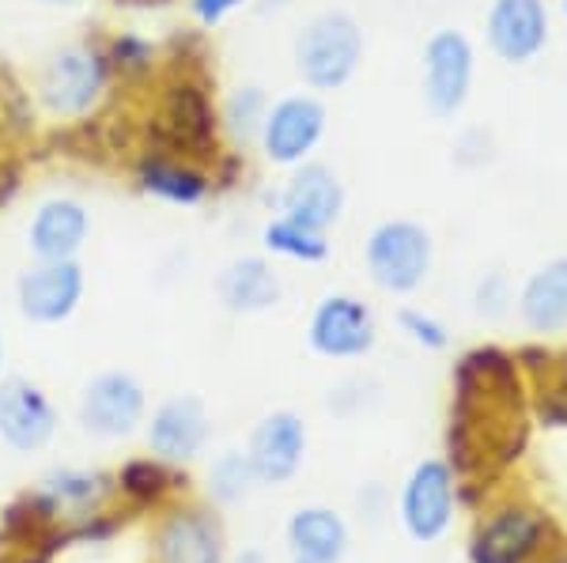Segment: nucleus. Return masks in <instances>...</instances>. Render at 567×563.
Instances as JSON below:
<instances>
[{"mask_svg": "<svg viewBox=\"0 0 567 563\" xmlns=\"http://www.w3.org/2000/svg\"><path fill=\"white\" fill-rule=\"evenodd\" d=\"M261 247L269 258H284V261H296V265H322L329 258V234L315 231V227L291 220V216H269L261 227Z\"/></svg>", "mask_w": 567, "mask_h": 563, "instance_id": "obj_24", "label": "nucleus"}, {"mask_svg": "<svg viewBox=\"0 0 567 563\" xmlns=\"http://www.w3.org/2000/svg\"><path fill=\"white\" fill-rule=\"evenodd\" d=\"M545 538L542 514L526 511V507H507L492 519L473 541L470 556L473 563H526L537 552Z\"/></svg>", "mask_w": 567, "mask_h": 563, "instance_id": "obj_20", "label": "nucleus"}, {"mask_svg": "<svg viewBox=\"0 0 567 563\" xmlns=\"http://www.w3.org/2000/svg\"><path fill=\"white\" fill-rule=\"evenodd\" d=\"M110 72L122 87H148L163 72V50L141 31H114L103 39Z\"/></svg>", "mask_w": 567, "mask_h": 563, "instance_id": "obj_23", "label": "nucleus"}, {"mask_svg": "<svg viewBox=\"0 0 567 563\" xmlns=\"http://www.w3.org/2000/svg\"><path fill=\"white\" fill-rule=\"evenodd\" d=\"M136 148L175 152L216 167L224 159V129H219V103L208 91L205 72L189 65H171L155 76L148 111L136 125Z\"/></svg>", "mask_w": 567, "mask_h": 563, "instance_id": "obj_1", "label": "nucleus"}, {"mask_svg": "<svg viewBox=\"0 0 567 563\" xmlns=\"http://www.w3.org/2000/svg\"><path fill=\"white\" fill-rule=\"evenodd\" d=\"M435 269V234L413 216L379 220L363 239V272L379 292L413 295Z\"/></svg>", "mask_w": 567, "mask_h": 563, "instance_id": "obj_4", "label": "nucleus"}, {"mask_svg": "<svg viewBox=\"0 0 567 563\" xmlns=\"http://www.w3.org/2000/svg\"><path fill=\"white\" fill-rule=\"evenodd\" d=\"M87 272L76 261H31L16 277V306L34 325H61L80 311Z\"/></svg>", "mask_w": 567, "mask_h": 563, "instance_id": "obj_9", "label": "nucleus"}, {"mask_svg": "<svg viewBox=\"0 0 567 563\" xmlns=\"http://www.w3.org/2000/svg\"><path fill=\"white\" fill-rule=\"evenodd\" d=\"M553 23L545 0H492L484 12V45L503 65H529L545 53Z\"/></svg>", "mask_w": 567, "mask_h": 563, "instance_id": "obj_10", "label": "nucleus"}, {"mask_svg": "<svg viewBox=\"0 0 567 563\" xmlns=\"http://www.w3.org/2000/svg\"><path fill=\"white\" fill-rule=\"evenodd\" d=\"M560 8H564V15H567V0H560Z\"/></svg>", "mask_w": 567, "mask_h": 563, "instance_id": "obj_32", "label": "nucleus"}, {"mask_svg": "<svg viewBox=\"0 0 567 563\" xmlns=\"http://www.w3.org/2000/svg\"><path fill=\"white\" fill-rule=\"evenodd\" d=\"M80 424L99 439H125L144 424L148 397L130 371H103L80 394Z\"/></svg>", "mask_w": 567, "mask_h": 563, "instance_id": "obj_11", "label": "nucleus"}, {"mask_svg": "<svg viewBox=\"0 0 567 563\" xmlns=\"http://www.w3.org/2000/svg\"><path fill=\"white\" fill-rule=\"evenodd\" d=\"M307 453V424L291 408H277V413L261 416L246 442V461H250L254 477L261 484H284L299 473Z\"/></svg>", "mask_w": 567, "mask_h": 563, "instance_id": "obj_15", "label": "nucleus"}, {"mask_svg": "<svg viewBox=\"0 0 567 563\" xmlns=\"http://www.w3.org/2000/svg\"><path fill=\"white\" fill-rule=\"evenodd\" d=\"M216 295L224 311L231 314H261L272 311L284 295L280 269L272 265L265 253H243V258L227 261L216 277Z\"/></svg>", "mask_w": 567, "mask_h": 563, "instance_id": "obj_19", "label": "nucleus"}, {"mask_svg": "<svg viewBox=\"0 0 567 563\" xmlns=\"http://www.w3.org/2000/svg\"><path fill=\"white\" fill-rule=\"evenodd\" d=\"M344 208H349V189H344L341 175L322 159H310L303 167L288 170V181L277 194V212L326 234L344 220Z\"/></svg>", "mask_w": 567, "mask_h": 563, "instance_id": "obj_13", "label": "nucleus"}, {"mask_svg": "<svg viewBox=\"0 0 567 563\" xmlns=\"http://www.w3.org/2000/svg\"><path fill=\"white\" fill-rule=\"evenodd\" d=\"M454 519V473L446 461L424 458L409 473L401 488V522H405L409 538L432 544L451 530Z\"/></svg>", "mask_w": 567, "mask_h": 563, "instance_id": "obj_14", "label": "nucleus"}, {"mask_svg": "<svg viewBox=\"0 0 567 563\" xmlns=\"http://www.w3.org/2000/svg\"><path fill=\"white\" fill-rule=\"evenodd\" d=\"M329 133V106L315 91H288L272 98L258 133V156L277 170H296L315 159Z\"/></svg>", "mask_w": 567, "mask_h": 563, "instance_id": "obj_6", "label": "nucleus"}, {"mask_svg": "<svg viewBox=\"0 0 567 563\" xmlns=\"http://www.w3.org/2000/svg\"><path fill=\"white\" fill-rule=\"evenodd\" d=\"M515 311L529 333H564L567 330V253L542 261L515 292Z\"/></svg>", "mask_w": 567, "mask_h": 563, "instance_id": "obj_18", "label": "nucleus"}, {"mask_svg": "<svg viewBox=\"0 0 567 563\" xmlns=\"http://www.w3.org/2000/svg\"><path fill=\"white\" fill-rule=\"evenodd\" d=\"M208 442V408L197 394H175L155 405L148 420V447L163 461H189Z\"/></svg>", "mask_w": 567, "mask_h": 563, "instance_id": "obj_17", "label": "nucleus"}, {"mask_svg": "<svg viewBox=\"0 0 567 563\" xmlns=\"http://www.w3.org/2000/svg\"><path fill=\"white\" fill-rule=\"evenodd\" d=\"M269 103L272 98L261 84H239L227 91L224 103H219V129H224V140L235 144V148H254Z\"/></svg>", "mask_w": 567, "mask_h": 563, "instance_id": "obj_25", "label": "nucleus"}, {"mask_svg": "<svg viewBox=\"0 0 567 563\" xmlns=\"http://www.w3.org/2000/svg\"><path fill=\"white\" fill-rule=\"evenodd\" d=\"M58 431V408L31 378H0V439L12 450H42Z\"/></svg>", "mask_w": 567, "mask_h": 563, "instance_id": "obj_16", "label": "nucleus"}, {"mask_svg": "<svg viewBox=\"0 0 567 563\" xmlns=\"http://www.w3.org/2000/svg\"><path fill=\"white\" fill-rule=\"evenodd\" d=\"M91 239V212L80 197L50 194L31 208L23 242L31 261H76Z\"/></svg>", "mask_w": 567, "mask_h": 563, "instance_id": "obj_12", "label": "nucleus"}, {"mask_svg": "<svg viewBox=\"0 0 567 563\" xmlns=\"http://www.w3.org/2000/svg\"><path fill=\"white\" fill-rule=\"evenodd\" d=\"M250 4L254 0H186V12L197 27L216 31V27H224L231 15H239L243 8H250Z\"/></svg>", "mask_w": 567, "mask_h": 563, "instance_id": "obj_29", "label": "nucleus"}, {"mask_svg": "<svg viewBox=\"0 0 567 563\" xmlns=\"http://www.w3.org/2000/svg\"><path fill=\"white\" fill-rule=\"evenodd\" d=\"M511 306H515L511 277L503 269H488L477 284H473V311H477L484 322H499V317L511 314Z\"/></svg>", "mask_w": 567, "mask_h": 563, "instance_id": "obj_26", "label": "nucleus"}, {"mask_svg": "<svg viewBox=\"0 0 567 563\" xmlns=\"http://www.w3.org/2000/svg\"><path fill=\"white\" fill-rule=\"evenodd\" d=\"M363 53L368 42L360 20L344 8H326L310 15L291 39V69L307 91L329 95L352 84L355 72L363 69Z\"/></svg>", "mask_w": 567, "mask_h": 563, "instance_id": "obj_3", "label": "nucleus"}, {"mask_svg": "<svg viewBox=\"0 0 567 563\" xmlns=\"http://www.w3.org/2000/svg\"><path fill=\"white\" fill-rule=\"evenodd\" d=\"M159 563H219V530L213 519L197 511L171 514L159 530Z\"/></svg>", "mask_w": 567, "mask_h": 563, "instance_id": "obj_22", "label": "nucleus"}, {"mask_svg": "<svg viewBox=\"0 0 567 563\" xmlns=\"http://www.w3.org/2000/svg\"><path fill=\"white\" fill-rule=\"evenodd\" d=\"M0 363H4V337H0Z\"/></svg>", "mask_w": 567, "mask_h": 563, "instance_id": "obj_31", "label": "nucleus"}, {"mask_svg": "<svg viewBox=\"0 0 567 563\" xmlns=\"http://www.w3.org/2000/svg\"><path fill=\"white\" fill-rule=\"evenodd\" d=\"M117 80L110 72L103 39H76L42 58L34 69V106L61 125H84L110 103Z\"/></svg>", "mask_w": 567, "mask_h": 563, "instance_id": "obj_2", "label": "nucleus"}, {"mask_svg": "<svg viewBox=\"0 0 567 563\" xmlns=\"http://www.w3.org/2000/svg\"><path fill=\"white\" fill-rule=\"evenodd\" d=\"M288 544L299 563H337L349 549V525L329 507H299L288 522Z\"/></svg>", "mask_w": 567, "mask_h": 563, "instance_id": "obj_21", "label": "nucleus"}, {"mask_svg": "<svg viewBox=\"0 0 567 563\" xmlns=\"http://www.w3.org/2000/svg\"><path fill=\"white\" fill-rule=\"evenodd\" d=\"M379 341L374 311L352 292H329L315 303L307 322L310 352L326 359H360Z\"/></svg>", "mask_w": 567, "mask_h": 563, "instance_id": "obj_7", "label": "nucleus"}, {"mask_svg": "<svg viewBox=\"0 0 567 563\" xmlns=\"http://www.w3.org/2000/svg\"><path fill=\"white\" fill-rule=\"evenodd\" d=\"M254 480L258 477H254L246 453H224V458L213 466V492H216V499H224V503L243 499L246 492H250Z\"/></svg>", "mask_w": 567, "mask_h": 563, "instance_id": "obj_28", "label": "nucleus"}, {"mask_svg": "<svg viewBox=\"0 0 567 563\" xmlns=\"http://www.w3.org/2000/svg\"><path fill=\"white\" fill-rule=\"evenodd\" d=\"M477 84V45L458 27H439L420 50V98L439 122L458 117Z\"/></svg>", "mask_w": 567, "mask_h": 563, "instance_id": "obj_5", "label": "nucleus"}, {"mask_svg": "<svg viewBox=\"0 0 567 563\" xmlns=\"http://www.w3.org/2000/svg\"><path fill=\"white\" fill-rule=\"evenodd\" d=\"M560 563H567V560H560Z\"/></svg>", "mask_w": 567, "mask_h": 563, "instance_id": "obj_33", "label": "nucleus"}, {"mask_svg": "<svg viewBox=\"0 0 567 563\" xmlns=\"http://www.w3.org/2000/svg\"><path fill=\"white\" fill-rule=\"evenodd\" d=\"M296 563H299V560H296Z\"/></svg>", "mask_w": 567, "mask_h": 563, "instance_id": "obj_34", "label": "nucleus"}, {"mask_svg": "<svg viewBox=\"0 0 567 563\" xmlns=\"http://www.w3.org/2000/svg\"><path fill=\"white\" fill-rule=\"evenodd\" d=\"M130 178L144 197L171 208H197L216 194V167L175 152L136 148L130 159Z\"/></svg>", "mask_w": 567, "mask_h": 563, "instance_id": "obj_8", "label": "nucleus"}, {"mask_svg": "<svg viewBox=\"0 0 567 563\" xmlns=\"http://www.w3.org/2000/svg\"><path fill=\"white\" fill-rule=\"evenodd\" d=\"M122 484H130L133 492H141V496H155L163 484V469L152 466V461H133V466L125 469Z\"/></svg>", "mask_w": 567, "mask_h": 563, "instance_id": "obj_30", "label": "nucleus"}, {"mask_svg": "<svg viewBox=\"0 0 567 563\" xmlns=\"http://www.w3.org/2000/svg\"><path fill=\"white\" fill-rule=\"evenodd\" d=\"M398 325H401V333H405V337L413 341L416 348H424V352H443L446 344H451V333H446V325L439 322L435 314L420 311V306H401V311H398Z\"/></svg>", "mask_w": 567, "mask_h": 563, "instance_id": "obj_27", "label": "nucleus"}]
</instances>
